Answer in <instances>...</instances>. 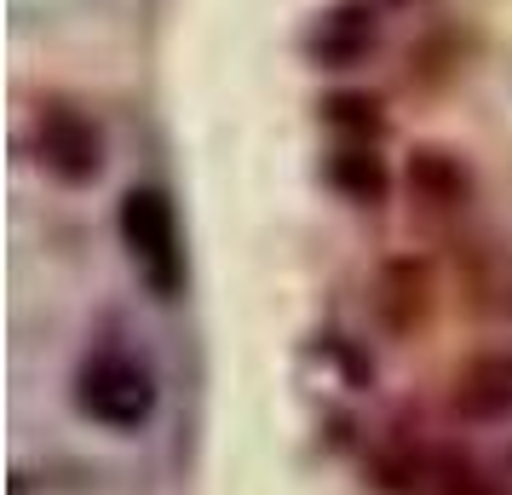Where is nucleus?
<instances>
[{"label":"nucleus","mask_w":512,"mask_h":495,"mask_svg":"<svg viewBox=\"0 0 512 495\" xmlns=\"http://www.w3.org/2000/svg\"><path fill=\"white\" fill-rule=\"evenodd\" d=\"M156 375H150V363L133 357L127 346H98L87 363H81V375H75V403H81V415L98 426H110V432H139L150 426L156 415Z\"/></svg>","instance_id":"obj_1"},{"label":"nucleus","mask_w":512,"mask_h":495,"mask_svg":"<svg viewBox=\"0 0 512 495\" xmlns=\"http://www.w3.org/2000/svg\"><path fill=\"white\" fill-rule=\"evenodd\" d=\"M121 242L139 265V277L162 300H173L185 288V236H179L173 202L162 190H127L121 196Z\"/></svg>","instance_id":"obj_2"},{"label":"nucleus","mask_w":512,"mask_h":495,"mask_svg":"<svg viewBox=\"0 0 512 495\" xmlns=\"http://www.w3.org/2000/svg\"><path fill=\"white\" fill-rule=\"evenodd\" d=\"M35 156H41V167H47L52 179L87 185V179H98V167H104V133L75 104H47L35 116Z\"/></svg>","instance_id":"obj_3"},{"label":"nucleus","mask_w":512,"mask_h":495,"mask_svg":"<svg viewBox=\"0 0 512 495\" xmlns=\"http://www.w3.org/2000/svg\"><path fill=\"white\" fill-rule=\"evenodd\" d=\"M449 403L472 426H507L512 421V346H489V352L466 357L455 369Z\"/></svg>","instance_id":"obj_4"},{"label":"nucleus","mask_w":512,"mask_h":495,"mask_svg":"<svg viewBox=\"0 0 512 495\" xmlns=\"http://www.w3.org/2000/svg\"><path fill=\"white\" fill-rule=\"evenodd\" d=\"M380 484L397 495H489L478 467L449 449H397L380 461Z\"/></svg>","instance_id":"obj_5"},{"label":"nucleus","mask_w":512,"mask_h":495,"mask_svg":"<svg viewBox=\"0 0 512 495\" xmlns=\"http://www.w3.org/2000/svg\"><path fill=\"white\" fill-rule=\"evenodd\" d=\"M432 306H438V283H432L426 260L403 254V260L380 265V277H374V311H380V323L392 334H420L432 323Z\"/></svg>","instance_id":"obj_6"},{"label":"nucleus","mask_w":512,"mask_h":495,"mask_svg":"<svg viewBox=\"0 0 512 495\" xmlns=\"http://www.w3.org/2000/svg\"><path fill=\"white\" fill-rule=\"evenodd\" d=\"M403 185H409V202H415L426 219H455L466 208V196H472V173L461 167V156H449L438 144H426L409 156V173H403Z\"/></svg>","instance_id":"obj_7"},{"label":"nucleus","mask_w":512,"mask_h":495,"mask_svg":"<svg viewBox=\"0 0 512 495\" xmlns=\"http://www.w3.org/2000/svg\"><path fill=\"white\" fill-rule=\"evenodd\" d=\"M328 179H334V190L351 196V202H380V196H386V162H380V150H374L369 139H340L334 144Z\"/></svg>","instance_id":"obj_8"},{"label":"nucleus","mask_w":512,"mask_h":495,"mask_svg":"<svg viewBox=\"0 0 512 495\" xmlns=\"http://www.w3.org/2000/svg\"><path fill=\"white\" fill-rule=\"evenodd\" d=\"M369 47H374V18H363V12H334V18H323V29L311 35V52H317L323 64H334V70L357 64Z\"/></svg>","instance_id":"obj_9"},{"label":"nucleus","mask_w":512,"mask_h":495,"mask_svg":"<svg viewBox=\"0 0 512 495\" xmlns=\"http://www.w3.org/2000/svg\"><path fill=\"white\" fill-rule=\"evenodd\" d=\"M472 306L484 317H512V254L507 248H489L472 260Z\"/></svg>","instance_id":"obj_10"},{"label":"nucleus","mask_w":512,"mask_h":495,"mask_svg":"<svg viewBox=\"0 0 512 495\" xmlns=\"http://www.w3.org/2000/svg\"><path fill=\"white\" fill-rule=\"evenodd\" d=\"M328 127L340 133V139H380V104L363 93H340L328 98Z\"/></svg>","instance_id":"obj_11"}]
</instances>
